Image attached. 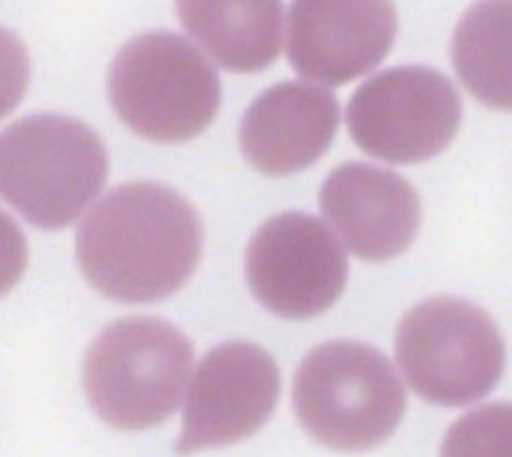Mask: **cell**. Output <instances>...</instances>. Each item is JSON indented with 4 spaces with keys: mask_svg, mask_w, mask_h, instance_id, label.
Wrapping results in <instances>:
<instances>
[{
    "mask_svg": "<svg viewBox=\"0 0 512 457\" xmlns=\"http://www.w3.org/2000/svg\"><path fill=\"white\" fill-rule=\"evenodd\" d=\"M30 85V58L23 40L8 28H0V120L8 118Z\"/></svg>",
    "mask_w": 512,
    "mask_h": 457,
    "instance_id": "2e32d148",
    "label": "cell"
},
{
    "mask_svg": "<svg viewBox=\"0 0 512 457\" xmlns=\"http://www.w3.org/2000/svg\"><path fill=\"white\" fill-rule=\"evenodd\" d=\"M183 28L233 73L265 70L283 48V0H175Z\"/></svg>",
    "mask_w": 512,
    "mask_h": 457,
    "instance_id": "4fadbf2b",
    "label": "cell"
},
{
    "mask_svg": "<svg viewBox=\"0 0 512 457\" xmlns=\"http://www.w3.org/2000/svg\"><path fill=\"white\" fill-rule=\"evenodd\" d=\"M320 210L350 253L383 263L403 255L420 228V198L403 175L368 163H343L320 188Z\"/></svg>",
    "mask_w": 512,
    "mask_h": 457,
    "instance_id": "8fae6325",
    "label": "cell"
},
{
    "mask_svg": "<svg viewBox=\"0 0 512 457\" xmlns=\"http://www.w3.org/2000/svg\"><path fill=\"white\" fill-rule=\"evenodd\" d=\"M105 180L108 150L80 120L38 113L0 130V200L35 228H68Z\"/></svg>",
    "mask_w": 512,
    "mask_h": 457,
    "instance_id": "7a4b0ae2",
    "label": "cell"
},
{
    "mask_svg": "<svg viewBox=\"0 0 512 457\" xmlns=\"http://www.w3.org/2000/svg\"><path fill=\"white\" fill-rule=\"evenodd\" d=\"M293 408L305 433L338 453L383 445L405 413V390L380 350L353 340L323 343L295 373Z\"/></svg>",
    "mask_w": 512,
    "mask_h": 457,
    "instance_id": "3957f363",
    "label": "cell"
},
{
    "mask_svg": "<svg viewBox=\"0 0 512 457\" xmlns=\"http://www.w3.org/2000/svg\"><path fill=\"white\" fill-rule=\"evenodd\" d=\"M338 100L310 83H280L265 90L240 125V150L270 178L310 168L338 133Z\"/></svg>",
    "mask_w": 512,
    "mask_h": 457,
    "instance_id": "7c38bea8",
    "label": "cell"
},
{
    "mask_svg": "<svg viewBox=\"0 0 512 457\" xmlns=\"http://www.w3.org/2000/svg\"><path fill=\"white\" fill-rule=\"evenodd\" d=\"M80 273L118 303H155L178 293L203 255L193 205L158 183H125L88 213L75 238Z\"/></svg>",
    "mask_w": 512,
    "mask_h": 457,
    "instance_id": "6da1fadb",
    "label": "cell"
},
{
    "mask_svg": "<svg viewBox=\"0 0 512 457\" xmlns=\"http://www.w3.org/2000/svg\"><path fill=\"white\" fill-rule=\"evenodd\" d=\"M395 35L393 0H293L288 60L313 83L345 85L378 68Z\"/></svg>",
    "mask_w": 512,
    "mask_h": 457,
    "instance_id": "30bf717a",
    "label": "cell"
},
{
    "mask_svg": "<svg viewBox=\"0 0 512 457\" xmlns=\"http://www.w3.org/2000/svg\"><path fill=\"white\" fill-rule=\"evenodd\" d=\"M280 373L273 355L253 343H225L200 360L190 380L178 455L240 443L273 415Z\"/></svg>",
    "mask_w": 512,
    "mask_h": 457,
    "instance_id": "9c48e42d",
    "label": "cell"
},
{
    "mask_svg": "<svg viewBox=\"0 0 512 457\" xmlns=\"http://www.w3.org/2000/svg\"><path fill=\"white\" fill-rule=\"evenodd\" d=\"M395 353L415 395L460 408L493 393L505 370V340L495 320L460 298H430L400 320Z\"/></svg>",
    "mask_w": 512,
    "mask_h": 457,
    "instance_id": "8992f818",
    "label": "cell"
},
{
    "mask_svg": "<svg viewBox=\"0 0 512 457\" xmlns=\"http://www.w3.org/2000/svg\"><path fill=\"white\" fill-rule=\"evenodd\" d=\"M463 123V103L440 70L390 68L360 85L348 103L355 145L395 165L425 163L443 153Z\"/></svg>",
    "mask_w": 512,
    "mask_h": 457,
    "instance_id": "52a82bcc",
    "label": "cell"
},
{
    "mask_svg": "<svg viewBox=\"0 0 512 457\" xmlns=\"http://www.w3.org/2000/svg\"><path fill=\"white\" fill-rule=\"evenodd\" d=\"M190 368V340L165 320L138 315L95 338L83 363V388L110 428L148 430L178 410Z\"/></svg>",
    "mask_w": 512,
    "mask_h": 457,
    "instance_id": "277c9868",
    "label": "cell"
},
{
    "mask_svg": "<svg viewBox=\"0 0 512 457\" xmlns=\"http://www.w3.org/2000/svg\"><path fill=\"white\" fill-rule=\"evenodd\" d=\"M28 268V240L13 218L0 210V298L18 285Z\"/></svg>",
    "mask_w": 512,
    "mask_h": 457,
    "instance_id": "e0dca14e",
    "label": "cell"
},
{
    "mask_svg": "<svg viewBox=\"0 0 512 457\" xmlns=\"http://www.w3.org/2000/svg\"><path fill=\"white\" fill-rule=\"evenodd\" d=\"M115 115L153 143H185L213 123L220 78L183 35L155 30L128 40L108 70Z\"/></svg>",
    "mask_w": 512,
    "mask_h": 457,
    "instance_id": "5b68a950",
    "label": "cell"
},
{
    "mask_svg": "<svg viewBox=\"0 0 512 457\" xmlns=\"http://www.w3.org/2000/svg\"><path fill=\"white\" fill-rule=\"evenodd\" d=\"M463 88L493 110H512V0H478L453 35Z\"/></svg>",
    "mask_w": 512,
    "mask_h": 457,
    "instance_id": "5bb4252c",
    "label": "cell"
},
{
    "mask_svg": "<svg viewBox=\"0 0 512 457\" xmlns=\"http://www.w3.org/2000/svg\"><path fill=\"white\" fill-rule=\"evenodd\" d=\"M245 275L265 310L285 320H308L340 300L348 283V255L318 218L280 213L250 240Z\"/></svg>",
    "mask_w": 512,
    "mask_h": 457,
    "instance_id": "ba28073f",
    "label": "cell"
},
{
    "mask_svg": "<svg viewBox=\"0 0 512 457\" xmlns=\"http://www.w3.org/2000/svg\"><path fill=\"white\" fill-rule=\"evenodd\" d=\"M440 457H512V403L483 405L455 420Z\"/></svg>",
    "mask_w": 512,
    "mask_h": 457,
    "instance_id": "9a60e30c",
    "label": "cell"
}]
</instances>
